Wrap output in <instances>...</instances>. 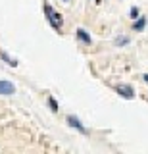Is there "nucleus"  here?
Wrapping results in <instances>:
<instances>
[{
	"instance_id": "obj_1",
	"label": "nucleus",
	"mask_w": 148,
	"mask_h": 154,
	"mask_svg": "<svg viewBox=\"0 0 148 154\" xmlns=\"http://www.w3.org/2000/svg\"><path fill=\"white\" fill-rule=\"evenodd\" d=\"M44 16H46V19H48L50 25L54 27L56 31H60V29H62V23H64V17H62V14L56 12V10L52 8L48 2H44Z\"/></svg>"
},
{
	"instance_id": "obj_2",
	"label": "nucleus",
	"mask_w": 148,
	"mask_h": 154,
	"mask_svg": "<svg viewBox=\"0 0 148 154\" xmlns=\"http://www.w3.org/2000/svg\"><path fill=\"white\" fill-rule=\"evenodd\" d=\"M65 122H68V125L71 129H75V131H79L81 135H89V129L83 125V122L77 118V116H73V114H69L68 118H65Z\"/></svg>"
},
{
	"instance_id": "obj_3",
	"label": "nucleus",
	"mask_w": 148,
	"mask_h": 154,
	"mask_svg": "<svg viewBox=\"0 0 148 154\" xmlns=\"http://www.w3.org/2000/svg\"><path fill=\"white\" fill-rule=\"evenodd\" d=\"M116 93L121 96V98H127V100L135 98V89H133L131 85H116Z\"/></svg>"
},
{
	"instance_id": "obj_4",
	"label": "nucleus",
	"mask_w": 148,
	"mask_h": 154,
	"mask_svg": "<svg viewBox=\"0 0 148 154\" xmlns=\"http://www.w3.org/2000/svg\"><path fill=\"white\" fill-rule=\"evenodd\" d=\"M75 35H77V41L79 42H83V45H92V38H90V35H89V31L87 29H83V27H79L77 31H75Z\"/></svg>"
},
{
	"instance_id": "obj_5",
	"label": "nucleus",
	"mask_w": 148,
	"mask_h": 154,
	"mask_svg": "<svg viewBox=\"0 0 148 154\" xmlns=\"http://www.w3.org/2000/svg\"><path fill=\"white\" fill-rule=\"evenodd\" d=\"M146 25H148V19H146V16H138L137 19H133V31H144L146 29Z\"/></svg>"
},
{
	"instance_id": "obj_6",
	"label": "nucleus",
	"mask_w": 148,
	"mask_h": 154,
	"mask_svg": "<svg viewBox=\"0 0 148 154\" xmlns=\"http://www.w3.org/2000/svg\"><path fill=\"white\" fill-rule=\"evenodd\" d=\"M16 93V85L12 81H0V94H14Z\"/></svg>"
},
{
	"instance_id": "obj_7",
	"label": "nucleus",
	"mask_w": 148,
	"mask_h": 154,
	"mask_svg": "<svg viewBox=\"0 0 148 154\" xmlns=\"http://www.w3.org/2000/svg\"><path fill=\"white\" fill-rule=\"evenodd\" d=\"M0 58H2V60L6 62L8 66H12V67H16V66H17V60H16V58H12L10 54H8V52H4V50H0Z\"/></svg>"
},
{
	"instance_id": "obj_8",
	"label": "nucleus",
	"mask_w": 148,
	"mask_h": 154,
	"mask_svg": "<svg viewBox=\"0 0 148 154\" xmlns=\"http://www.w3.org/2000/svg\"><path fill=\"white\" fill-rule=\"evenodd\" d=\"M129 42H131V38H129V37H125V35H119V37H116L113 45H116V46H125V45H129Z\"/></svg>"
},
{
	"instance_id": "obj_9",
	"label": "nucleus",
	"mask_w": 148,
	"mask_h": 154,
	"mask_svg": "<svg viewBox=\"0 0 148 154\" xmlns=\"http://www.w3.org/2000/svg\"><path fill=\"white\" fill-rule=\"evenodd\" d=\"M48 106H50V110H52V112H58V110H60V106H58V100H56L54 98V96H48Z\"/></svg>"
},
{
	"instance_id": "obj_10",
	"label": "nucleus",
	"mask_w": 148,
	"mask_h": 154,
	"mask_svg": "<svg viewBox=\"0 0 148 154\" xmlns=\"http://www.w3.org/2000/svg\"><path fill=\"white\" fill-rule=\"evenodd\" d=\"M138 16H140V14H138V8L137 6H133L131 10H129V17H131V19H137Z\"/></svg>"
},
{
	"instance_id": "obj_11",
	"label": "nucleus",
	"mask_w": 148,
	"mask_h": 154,
	"mask_svg": "<svg viewBox=\"0 0 148 154\" xmlns=\"http://www.w3.org/2000/svg\"><path fill=\"white\" fill-rule=\"evenodd\" d=\"M142 79H144V83H148V73H144V75H142Z\"/></svg>"
},
{
	"instance_id": "obj_12",
	"label": "nucleus",
	"mask_w": 148,
	"mask_h": 154,
	"mask_svg": "<svg viewBox=\"0 0 148 154\" xmlns=\"http://www.w3.org/2000/svg\"><path fill=\"white\" fill-rule=\"evenodd\" d=\"M62 2H69V0H62Z\"/></svg>"
}]
</instances>
